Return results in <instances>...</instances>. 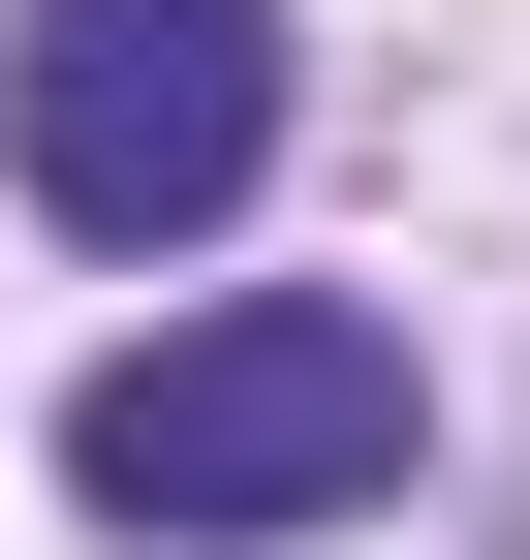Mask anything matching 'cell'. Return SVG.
<instances>
[{
  "instance_id": "6da1fadb",
  "label": "cell",
  "mask_w": 530,
  "mask_h": 560,
  "mask_svg": "<svg viewBox=\"0 0 530 560\" xmlns=\"http://www.w3.org/2000/svg\"><path fill=\"white\" fill-rule=\"evenodd\" d=\"M406 312H344V280H219V312H157L94 405H62V499L157 529V560H281V529H375L406 499Z\"/></svg>"
},
{
  "instance_id": "7a4b0ae2",
  "label": "cell",
  "mask_w": 530,
  "mask_h": 560,
  "mask_svg": "<svg viewBox=\"0 0 530 560\" xmlns=\"http://www.w3.org/2000/svg\"><path fill=\"white\" fill-rule=\"evenodd\" d=\"M0 156L62 249H219L281 187V0H32L0 32Z\"/></svg>"
}]
</instances>
